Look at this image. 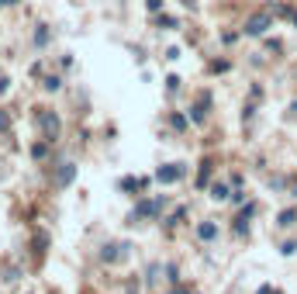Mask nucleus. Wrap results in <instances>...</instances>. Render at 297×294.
I'll use <instances>...</instances> for the list:
<instances>
[{
  "instance_id": "f257e3e1",
  "label": "nucleus",
  "mask_w": 297,
  "mask_h": 294,
  "mask_svg": "<svg viewBox=\"0 0 297 294\" xmlns=\"http://www.w3.org/2000/svg\"><path fill=\"white\" fill-rule=\"evenodd\" d=\"M163 205H166V198H156V201H142V205L135 208L131 215H128V225H138L142 218H156L159 211H163Z\"/></svg>"
},
{
  "instance_id": "f03ea898",
  "label": "nucleus",
  "mask_w": 297,
  "mask_h": 294,
  "mask_svg": "<svg viewBox=\"0 0 297 294\" xmlns=\"http://www.w3.org/2000/svg\"><path fill=\"white\" fill-rule=\"evenodd\" d=\"M38 125H42V132H45V142H56V139H59V115H56V111L42 108V111H38Z\"/></svg>"
},
{
  "instance_id": "7ed1b4c3",
  "label": "nucleus",
  "mask_w": 297,
  "mask_h": 294,
  "mask_svg": "<svg viewBox=\"0 0 297 294\" xmlns=\"http://www.w3.org/2000/svg\"><path fill=\"white\" fill-rule=\"evenodd\" d=\"M128 253H131L128 242H107V246L100 249V260H104V263H118V260H128Z\"/></svg>"
},
{
  "instance_id": "20e7f679",
  "label": "nucleus",
  "mask_w": 297,
  "mask_h": 294,
  "mask_svg": "<svg viewBox=\"0 0 297 294\" xmlns=\"http://www.w3.org/2000/svg\"><path fill=\"white\" fill-rule=\"evenodd\" d=\"M180 176H183V166H180V163H166V166H159L156 180H159V183H177Z\"/></svg>"
},
{
  "instance_id": "39448f33",
  "label": "nucleus",
  "mask_w": 297,
  "mask_h": 294,
  "mask_svg": "<svg viewBox=\"0 0 297 294\" xmlns=\"http://www.w3.org/2000/svg\"><path fill=\"white\" fill-rule=\"evenodd\" d=\"M269 28V14H256V18H249V25H245V35H263Z\"/></svg>"
},
{
  "instance_id": "423d86ee",
  "label": "nucleus",
  "mask_w": 297,
  "mask_h": 294,
  "mask_svg": "<svg viewBox=\"0 0 297 294\" xmlns=\"http://www.w3.org/2000/svg\"><path fill=\"white\" fill-rule=\"evenodd\" d=\"M197 239H201V242L218 239V225H214V222H201V225H197Z\"/></svg>"
},
{
  "instance_id": "0eeeda50",
  "label": "nucleus",
  "mask_w": 297,
  "mask_h": 294,
  "mask_svg": "<svg viewBox=\"0 0 297 294\" xmlns=\"http://www.w3.org/2000/svg\"><path fill=\"white\" fill-rule=\"evenodd\" d=\"M56 180H59L62 187L73 183V180H76V166H73V163H59V176H56Z\"/></svg>"
},
{
  "instance_id": "6e6552de",
  "label": "nucleus",
  "mask_w": 297,
  "mask_h": 294,
  "mask_svg": "<svg viewBox=\"0 0 297 294\" xmlns=\"http://www.w3.org/2000/svg\"><path fill=\"white\" fill-rule=\"evenodd\" d=\"M138 187H148V180H135V176H124L121 180V190H128V194H135Z\"/></svg>"
},
{
  "instance_id": "1a4fd4ad",
  "label": "nucleus",
  "mask_w": 297,
  "mask_h": 294,
  "mask_svg": "<svg viewBox=\"0 0 297 294\" xmlns=\"http://www.w3.org/2000/svg\"><path fill=\"white\" fill-rule=\"evenodd\" d=\"M208 183H211V166H208V163H204V166H201V173H197V187L204 190Z\"/></svg>"
},
{
  "instance_id": "9d476101",
  "label": "nucleus",
  "mask_w": 297,
  "mask_h": 294,
  "mask_svg": "<svg viewBox=\"0 0 297 294\" xmlns=\"http://www.w3.org/2000/svg\"><path fill=\"white\" fill-rule=\"evenodd\" d=\"M35 45H49V28H45V25L35 28Z\"/></svg>"
},
{
  "instance_id": "9b49d317",
  "label": "nucleus",
  "mask_w": 297,
  "mask_h": 294,
  "mask_svg": "<svg viewBox=\"0 0 297 294\" xmlns=\"http://www.w3.org/2000/svg\"><path fill=\"white\" fill-rule=\"evenodd\" d=\"M31 156H35V159H45V156H49V142H35V146H31Z\"/></svg>"
},
{
  "instance_id": "f8f14e48",
  "label": "nucleus",
  "mask_w": 297,
  "mask_h": 294,
  "mask_svg": "<svg viewBox=\"0 0 297 294\" xmlns=\"http://www.w3.org/2000/svg\"><path fill=\"white\" fill-rule=\"evenodd\" d=\"M156 25H159V28H177V18H170V14H156Z\"/></svg>"
},
{
  "instance_id": "ddd939ff",
  "label": "nucleus",
  "mask_w": 297,
  "mask_h": 294,
  "mask_svg": "<svg viewBox=\"0 0 297 294\" xmlns=\"http://www.w3.org/2000/svg\"><path fill=\"white\" fill-rule=\"evenodd\" d=\"M211 198H214V201H225V198H228V187H225V183H214V187H211Z\"/></svg>"
},
{
  "instance_id": "4468645a",
  "label": "nucleus",
  "mask_w": 297,
  "mask_h": 294,
  "mask_svg": "<svg viewBox=\"0 0 297 294\" xmlns=\"http://www.w3.org/2000/svg\"><path fill=\"white\" fill-rule=\"evenodd\" d=\"M204 104H208V101H204ZM204 104L190 108V121H194V125H201V121H204Z\"/></svg>"
},
{
  "instance_id": "2eb2a0df",
  "label": "nucleus",
  "mask_w": 297,
  "mask_h": 294,
  "mask_svg": "<svg viewBox=\"0 0 297 294\" xmlns=\"http://www.w3.org/2000/svg\"><path fill=\"white\" fill-rule=\"evenodd\" d=\"M294 218H297V211L287 208V211H280V218H276V222H280V225H294Z\"/></svg>"
},
{
  "instance_id": "dca6fc26",
  "label": "nucleus",
  "mask_w": 297,
  "mask_h": 294,
  "mask_svg": "<svg viewBox=\"0 0 297 294\" xmlns=\"http://www.w3.org/2000/svg\"><path fill=\"white\" fill-rule=\"evenodd\" d=\"M59 87H62V80H59V76H45V90H49V93H56Z\"/></svg>"
},
{
  "instance_id": "f3484780",
  "label": "nucleus",
  "mask_w": 297,
  "mask_h": 294,
  "mask_svg": "<svg viewBox=\"0 0 297 294\" xmlns=\"http://www.w3.org/2000/svg\"><path fill=\"white\" fill-rule=\"evenodd\" d=\"M148 14H163V0H145Z\"/></svg>"
},
{
  "instance_id": "a211bd4d",
  "label": "nucleus",
  "mask_w": 297,
  "mask_h": 294,
  "mask_svg": "<svg viewBox=\"0 0 297 294\" xmlns=\"http://www.w3.org/2000/svg\"><path fill=\"white\" fill-rule=\"evenodd\" d=\"M211 69H214V73H225V69H228V59H214Z\"/></svg>"
},
{
  "instance_id": "6ab92c4d",
  "label": "nucleus",
  "mask_w": 297,
  "mask_h": 294,
  "mask_svg": "<svg viewBox=\"0 0 297 294\" xmlns=\"http://www.w3.org/2000/svg\"><path fill=\"white\" fill-rule=\"evenodd\" d=\"M170 121H173V128H177V132H180V128H187V118L177 115V111H173V118H170Z\"/></svg>"
},
{
  "instance_id": "aec40b11",
  "label": "nucleus",
  "mask_w": 297,
  "mask_h": 294,
  "mask_svg": "<svg viewBox=\"0 0 297 294\" xmlns=\"http://www.w3.org/2000/svg\"><path fill=\"white\" fill-rule=\"evenodd\" d=\"M280 253H283V256H294V253H297V242H283V246H280Z\"/></svg>"
},
{
  "instance_id": "412c9836",
  "label": "nucleus",
  "mask_w": 297,
  "mask_h": 294,
  "mask_svg": "<svg viewBox=\"0 0 297 294\" xmlns=\"http://www.w3.org/2000/svg\"><path fill=\"white\" fill-rule=\"evenodd\" d=\"M156 273H159V266H148V270H145V284H156V280H159Z\"/></svg>"
},
{
  "instance_id": "4be33fe9",
  "label": "nucleus",
  "mask_w": 297,
  "mask_h": 294,
  "mask_svg": "<svg viewBox=\"0 0 297 294\" xmlns=\"http://www.w3.org/2000/svg\"><path fill=\"white\" fill-rule=\"evenodd\" d=\"M7 87H11V80H0V97L7 93Z\"/></svg>"
},
{
  "instance_id": "5701e85b",
  "label": "nucleus",
  "mask_w": 297,
  "mask_h": 294,
  "mask_svg": "<svg viewBox=\"0 0 297 294\" xmlns=\"http://www.w3.org/2000/svg\"><path fill=\"white\" fill-rule=\"evenodd\" d=\"M259 294H276V291H273L269 284H263V287H259Z\"/></svg>"
},
{
  "instance_id": "b1692460",
  "label": "nucleus",
  "mask_w": 297,
  "mask_h": 294,
  "mask_svg": "<svg viewBox=\"0 0 297 294\" xmlns=\"http://www.w3.org/2000/svg\"><path fill=\"white\" fill-rule=\"evenodd\" d=\"M0 128H7V115L4 111H0Z\"/></svg>"
},
{
  "instance_id": "393cba45",
  "label": "nucleus",
  "mask_w": 297,
  "mask_h": 294,
  "mask_svg": "<svg viewBox=\"0 0 297 294\" xmlns=\"http://www.w3.org/2000/svg\"><path fill=\"white\" fill-rule=\"evenodd\" d=\"M290 18H294V25H297V11H290Z\"/></svg>"
},
{
  "instance_id": "a878e982",
  "label": "nucleus",
  "mask_w": 297,
  "mask_h": 294,
  "mask_svg": "<svg viewBox=\"0 0 297 294\" xmlns=\"http://www.w3.org/2000/svg\"><path fill=\"white\" fill-rule=\"evenodd\" d=\"M173 294H190V291H173Z\"/></svg>"
},
{
  "instance_id": "bb28decb",
  "label": "nucleus",
  "mask_w": 297,
  "mask_h": 294,
  "mask_svg": "<svg viewBox=\"0 0 297 294\" xmlns=\"http://www.w3.org/2000/svg\"><path fill=\"white\" fill-rule=\"evenodd\" d=\"M7 4H18V0H7Z\"/></svg>"
},
{
  "instance_id": "cd10ccee",
  "label": "nucleus",
  "mask_w": 297,
  "mask_h": 294,
  "mask_svg": "<svg viewBox=\"0 0 297 294\" xmlns=\"http://www.w3.org/2000/svg\"><path fill=\"white\" fill-rule=\"evenodd\" d=\"M294 115H297V104H294Z\"/></svg>"
},
{
  "instance_id": "c85d7f7f",
  "label": "nucleus",
  "mask_w": 297,
  "mask_h": 294,
  "mask_svg": "<svg viewBox=\"0 0 297 294\" xmlns=\"http://www.w3.org/2000/svg\"><path fill=\"white\" fill-rule=\"evenodd\" d=\"M0 4H7V0H0Z\"/></svg>"
},
{
  "instance_id": "c756f323",
  "label": "nucleus",
  "mask_w": 297,
  "mask_h": 294,
  "mask_svg": "<svg viewBox=\"0 0 297 294\" xmlns=\"http://www.w3.org/2000/svg\"><path fill=\"white\" fill-rule=\"evenodd\" d=\"M121 4H124V0H121Z\"/></svg>"
}]
</instances>
